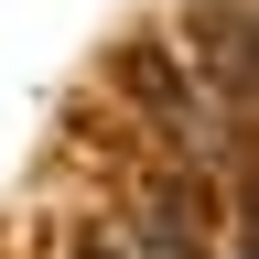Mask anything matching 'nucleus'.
Instances as JSON below:
<instances>
[{
	"instance_id": "nucleus-1",
	"label": "nucleus",
	"mask_w": 259,
	"mask_h": 259,
	"mask_svg": "<svg viewBox=\"0 0 259 259\" xmlns=\"http://www.w3.org/2000/svg\"><path fill=\"white\" fill-rule=\"evenodd\" d=\"M194 65H216V87H227V108H238V87H248V22H238V11H216V22H194Z\"/></svg>"
},
{
	"instance_id": "nucleus-2",
	"label": "nucleus",
	"mask_w": 259,
	"mask_h": 259,
	"mask_svg": "<svg viewBox=\"0 0 259 259\" xmlns=\"http://www.w3.org/2000/svg\"><path fill=\"white\" fill-rule=\"evenodd\" d=\"M119 76H130V87H141V97H151V108H162V119H184V76H173V65H162L151 44H130V54H119Z\"/></svg>"
},
{
	"instance_id": "nucleus-3",
	"label": "nucleus",
	"mask_w": 259,
	"mask_h": 259,
	"mask_svg": "<svg viewBox=\"0 0 259 259\" xmlns=\"http://www.w3.org/2000/svg\"><path fill=\"white\" fill-rule=\"evenodd\" d=\"M130 248H141V259H205V248L184 238V216H173V205H141V216H130Z\"/></svg>"
},
{
	"instance_id": "nucleus-4",
	"label": "nucleus",
	"mask_w": 259,
	"mask_h": 259,
	"mask_svg": "<svg viewBox=\"0 0 259 259\" xmlns=\"http://www.w3.org/2000/svg\"><path fill=\"white\" fill-rule=\"evenodd\" d=\"M76 259H130V248L108 238V227H87V238H76Z\"/></svg>"
}]
</instances>
